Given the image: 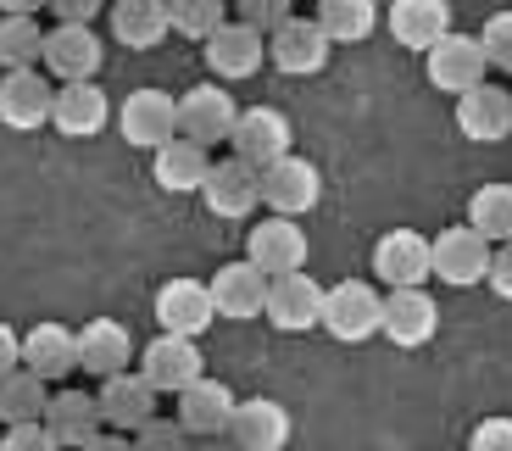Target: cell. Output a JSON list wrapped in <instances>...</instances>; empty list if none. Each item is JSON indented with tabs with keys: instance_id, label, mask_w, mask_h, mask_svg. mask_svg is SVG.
Instances as JSON below:
<instances>
[{
	"instance_id": "7bdbcfd3",
	"label": "cell",
	"mask_w": 512,
	"mask_h": 451,
	"mask_svg": "<svg viewBox=\"0 0 512 451\" xmlns=\"http://www.w3.org/2000/svg\"><path fill=\"white\" fill-rule=\"evenodd\" d=\"M12 368H23V335H17L12 323H0V379L12 374Z\"/></svg>"
},
{
	"instance_id": "f1b7e54d",
	"label": "cell",
	"mask_w": 512,
	"mask_h": 451,
	"mask_svg": "<svg viewBox=\"0 0 512 451\" xmlns=\"http://www.w3.org/2000/svg\"><path fill=\"white\" fill-rule=\"evenodd\" d=\"M112 34L128 51H156L167 39V0H112Z\"/></svg>"
},
{
	"instance_id": "7402d4cb",
	"label": "cell",
	"mask_w": 512,
	"mask_h": 451,
	"mask_svg": "<svg viewBox=\"0 0 512 451\" xmlns=\"http://www.w3.org/2000/svg\"><path fill=\"white\" fill-rule=\"evenodd\" d=\"M112 123V101H106L101 84H62L51 95V129L67 134V140H95V134Z\"/></svg>"
},
{
	"instance_id": "4316f807",
	"label": "cell",
	"mask_w": 512,
	"mask_h": 451,
	"mask_svg": "<svg viewBox=\"0 0 512 451\" xmlns=\"http://www.w3.org/2000/svg\"><path fill=\"white\" fill-rule=\"evenodd\" d=\"M23 368L34 379H67L78 368V340H73V329L67 323H34L23 335Z\"/></svg>"
},
{
	"instance_id": "8d00e7d4",
	"label": "cell",
	"mask_w": 512,
	"mask_h": 451,
	"mask_svg": "<svg viewBox=\"0 0 512 451\" xmlns=\"http://www.w3.org/2000/svg\"><path fill=\"white\" fill-rule=\"evenodd\" d=\"M290 6L295 0H234L229 12H234V23H245V28H256V34L268 39L273 28L284 23V17H290Z\"/></svg>"
},
{
	"instance_id": "30bf717a",
	"label": "cell",
	"mask_w": 512,
	"mask_h": 451,
	"mask_svg": "<svg viewBox=\"0 0 512 451\" xmlns=\"http://www.w3.org/2000/svg\"><path fill=\"white\" fill-rule=\"evenodd\" d=\"M39 62L51 67V78H62V84H90V78L101 73V62H106V45H101V34H95V28L56 23L51 34H45Z\"/></svg>"
},
{
	"instance_id": "74e56055",
	"label": "cell",
	"mask_w": 512,
	"mask_h": 451,
	"mask_svg": "<svg viewBox=\"0 0 512 451\" xmlns=\"http://www.w3.org/2000/svg\"><path fill=\"white\" fill-rule=\"evenodd\" d=\"M474 39H479V51H485L490 67L512 73V12H496V17L485 23V34H474Z\"/></svg>"
},
{
	"instance_id": "3957f363",
	"label": "cell",
	"mask_w": 512,
	"mask_h": 451,
	"mask_svg": "<svg viewBox=\"0 0 512 451\" xmlns=\"http://www.w3.org/2000/svg\"><path fill=\"white\" fill-rule=\"evenodd\" d=\"M485 268H490V240L468 223L440 229L429 240V279L451 284V290H474V284H485Z\"/></svg>"
},
{
	"instance_id": "44dd1931",
	"label": "cell",
	"mask_w": 512,
	"mask_h": 451,
	"mask_svg": "<svg viewBox=\"0 0 512 451\" xmlns=\"http://www.w3.org/2000/svg\"><path fill=\"white\" fill-rule=\"evenodd\" d=\"M206 296H212V312L234 323H251L262 318V301H268V279L251 268V262H223L212 279H206Z\"/></svg>"
},
{
	"instance_id": "1f68e13d",
	"label": "cell",
	"mask_w": 512,
	"mask_h": 451,
	"mask_svg": "<svg viewBox=\"0 0 512 451\" xmlns=\"http://www.w3.org/2000/svg\"><path fill=\"white\" fill-rule=\"evenodd\" d=\"M468 229H479L490 245L512 240V184H479L468 195Z\"/></svg>"
},
{
	"instance_id": "7c38bea8",
	"label": "cell",
	"mask_w": 512,
	"mask_h": 451,
	"mask_svg": "<svg viewBox=\"0 0 512 451\" xmlns=\"http://www.w3.org/2000/svg\"><path fill=\"white\" fill-rule=\"evenodd\" d=\"M435 329H440V307H435V296H429L423 284H418V290H390V296H384L379 335L390 340V346L418 351V346L435 340Z\"/></svg>"
},
{
	"instance_id": "ee69618b",
	"label": "cell",
	"mask_w": 512,
	"mask_h": 451,
	"mask_svg": "<svg viewBox=\"0 0 512 451\" xmlns=\"http://www.w3.org/2000/svg\"><path fill=\"white\" fill-rule=\"evenodd\" d=\"M78 451H134V440H128V435H106V429H101L90 446H78Z\"/></svg>"
},
{
	"instance_id": "ba28073f",
	"label": "cell",
	"mask_w": 512,
	"mask_h": 451,
	"mask_svg": "<svg viewBox=\"0 0 512 451\" xmlns=\"http://www.w3.org/2000/svg\"><path fill=\"white\" fill-rule=\"evenodd\" d=\"M201 374H206V357H201V346L184 340V335H156L151 346L140 351V379L156 396H179V390H190Z\"/></svg>"
},
{
	"instance_id": "f35d334b",
	"label": "cell",
	"mask_w": 512,
	"mask_h": 451,
	"mask_svg": "<svg viewBox=\"0 0 512 451\" xmlns=\"http://www.w3.org/2000/svg\"><path fill=\"white\" fill-rule=\"evenodd\" d=\"M468 451H512V418H485V424H474Z\"/></svg>"
},
{
	"instance_id": "8fae6325",
	"label": "cell",
	"mask_w": 512,
	"mask_h": 451,
	"mask_svg": "<svg viewBox=\"0 0 512 451\" xmlns=\"http://www.w3.org/2000/svg\"><path fill=\"white\" fill-rule=\"evenodd\" d=\"M318 307H323V284L312 279L307 268L284 273V279H268L262 318H268L279 335H307V329H318Z\"/></svg>"
},
{
	"instance_id": "7a4b0ae2",
	"label": "cell",
	"mask_w": 512,
	"mask_h": 451,
	"mask_svg": "<svg viewBox=\"0 0 512 451\" xmlns=\"http://www.w3.org/2000/svg\"><path fill=\"white\" fill-rule=\"evenodd\" d=\"M256 190H262V207L273 218H307L312 207L323 201V173L312 168L307 156H279L268 168L256 173Z\"/></svg>"
},
{
	"instance_id": "d6a6232c",
	"label": "cell",
	"mask_w": 512,
	"mask_h": 451,
	"mask_svg": "<svg viewBox=\"0 0 512 451\" xmlns=\"http://www.w3.org/2000/svg\"><path fill=\"white\" fill-rule=\"evenodd\" d=\"M45 379H34L28 368H12V374L0 379V424H39L45 418Z\"/></svg>"
},
{
	"instance_id": "60d3db41",
	"label": "cell",
	"mask_w": 512,
	"mask_h": 451,
	"mask_svg": "<svg viewBox=\"0 0 512 451\" xmlns=\"http://www.w3.org/2000/svg\"><path fill=\"white\" fill-rule=\"evenodd\" d=\"M485 284L496 290L501 301H512V240H507V245H490V268H485Z\"/></svg>"
},
{
	"instance_id": "ac0fdd59",
	"label": "cell",
	"mask_w": 512,
	"mask_h": 451,
	"mask_svg": "<svg viewBox=\"0 0 512 451\" xmlns=\"http://www.w3.org/2000/svg\"><path fill=\"white\" fill-rule=\"evenodd\" d=\"M223 440L234 451H284L290 446V413L273 396L234 401V418H229V435Z\"/></svg>"
},
{
	"instance_id": "f6af8a7d",
	"label": "cell",
	"mask_w": 512,
	"mask_h": 451,
	"mask_svg": "<svg viewBox=\"0 0 512 451\" xmlns=\"http://www.w3.org/2000/svg\"><path fill=\"white\" fill-rule=\"evenodd\" d=\"M39 6H45V0H0V12L6 17H34Z\"/></svg>"
},
{
	"instance_id": "ab89813d",
	"label": "cell",
	"mask_w": 512,
	"mask_h": 451,
	"mask_svg": "<svg viewBox=\"0 0 512 451\" xmlns=\"http://www.w3.org/2000/svg\"><path fill=\"white\" fill-rule=\"evenodd\" d=\"M0 451H62V446L45 435V424H12L6 440H0Z\"/></svg>"
},
{
	"instance_id": "cb8c5ba5",
	"label": "cell",
	"mask_w": 512,
	"mask_h": 451,
	"mask_svg": "<svg viewBox=\"0 0 512 451\" xmlns=\"http://www.w3.org/2000/svg\"><path fill=\"white\" fill-rule=\"evenodd\" d=\"M78 368L95 379H112V374H128V362H134V335H128L117 318H95L78 329Z\"/></svg>"
},
{
	"instance_id": "4dcf8cb0",
	"label": "cell",
	"mask_w": 512,
	"mask_h": 451,
	"mask_svg": "<svg viewBox=\"0 0 512 451\" xmlns=\"http://www.w3.org/2000/svg\"><path fill=\"white\" fill-rule=\"evenodd\" d=\"M312 23L323 28L329 45H362L379 28V0H318Z\"/></svg>"
},
{
	"instance_id": "52a82bcc",
	"label": "cell",
	"mask_w": 512,
	"mask_h": 451,
	"mask_svg": "<svg viewBox=\"0 0 512 451\" xmlns=\"http://www.w3.org/2000/svg\"><path fill=\"white\" fill-rule=\"evenodd\" d=\"M234 117H240V106H234V95L223 84H195V90L179 95V140L212 151V145L229 140Z\"/></svg>"
},
{
	"instance_id": "bcb514c9",
	"label": "cell",
	"mask_w": 512,
	"mask_h": 451,
	"mask_svg": "<svg viewBox=\"0 0 512 451\" xmlns=\"http://www.w3.org/2000/svg\"><path fill=\"white\" fill-rule=\"evenodd\" d=\"M190 451H234V446H229V440H195Z\"/></svg>"
},
{
	"instance_id": "e0dca14e",
	"label": "cell",
	"mask_w": 512,
	"mask_h": 451,
	"mask_svg": "<svg viewBox=\"0 0 512 451\" xmlns=\"http://www.w3.org/2000/svg\"><path fill=\"white\" fill-rule=\"evenodd\" d=\"M51 78H39V67H17L0 73V123L17 134H34L51 123Z\"/></svg>"
},
{
	"instance_id": "4fadbf2b",
	"label": "cell",
	"mask_w": 512,
	"mask_h": 451,
	"mask_svg": "<svg viewBox=\"0 0 512 451\" xmlns=\"http://www.w3.org/2000/svg\"><path fill=\"white\" fill-rule=\"evenodd\" d=\"M156 323L162 335H184V340H201L218 312H212V296H206V279H167L156 290Z\"/></svg>"
},
{
	"instance_id": "83f0119b",
	"label": "cell",
	"mask_w": 512,
	"mask_h": 451,
	"mask_svg": "<svg viewBox=\"0 0 512 451\" xmlns=\"http://www.w3.org/2000/svg\"><path fill=\"white\" fill-rule=\"evenodd\" d=\"M440 34H451L446 0H396L390 6V39H396L401 51H429Z\"/></svg>"
},
{
	"instance_id": "6da1fadb",
	"label": "cell",
	"mask_w": 512,
	"mask_h": 451,
	"mask_svg": "<svg viewBox=\"0 0 512 451\" xmlns=\"http://www.w3.org/2000/svg\"><path fill=\"white\" fill-rule=\"evenodd\" d=\"M379 318H384V296L373 290L368 279H340L323 290V307H318V329H329L340 346H362V340L379 335Z\"/></svg>"
},
{
	"instance_id": "d590c367",
	"label": "cell",
	"mask_w": 512,
	"mask_h": 451,
	"mask_svg": "<svg viewBox=\"0 0 512 451\" xmlns=\"http://www.w3.org/2000/svg\"><path fill=\"white\" fill-rule=\"evenodd\" d=\"M190 446H195V440L179 429V418H162V413H156L151 424L134 429V451H190Z\"/></svg>"
},
{
	"instance_id": "2e32d148",
	"label": "cell",
	"mask_w": 512,
	"mask_h": 451,
	"mask_svg": "<svg viewBox=\"0 0 512 451\" xmlns=\"http://www.w3.org/2000/svg\"><path fill=\"white\" fill-rule=\"evenodd\" d=\"M117 129H123L128 145H140V151H156L179 134V101L167 90H134L117 112Z\"/></svg>"
},
{
	"instance_id": "8992f818",
	"label": "cell",
	"mask_w": 512,
	"mask_h": 451,
	"mask_svg": "<svg viewBox=\"0 0 512 451\" xmlns=\"http://www.w3.org/2000/svg\"><path fill=\"white\" fill-rule=\"evenodd\" d=\"M290 117L279 112V106H245L240 117H234V129H229V145L234 156H240L245 168H268V162H279V156H290Z\"/></svg>"
},
{
	"instance_id": "d6986e66",
	"label": "cell",
	"mask_w": 512,
	"mask_h": 451,
	"mask_svg": "<svg viewBox=\"0 0 512 451\" xmlns=\"http://www.w3.org/2000/svg\"><path fill=\"white\" fill-rule=\"evenodd\" d=\"M234 418V390L223 379L201 374L190 390H179V429L190 440H223Z\"/></svg>"
},
{
	"instance_id": "9a60e30c",
	"label": "cell",
	"mask_w": 512,
	"mask_h": 451,
	"mask_svg": "<svg viewBox=\"0 0 512 451\" xmlns=\"http://www.w3.org/2000/svg\"><path fill=\"white\" fill-rule=\"evenodd\" d=\"M206 67H212V78L218 84H240V78H251V73H262V62H268V39L256 34V28H245V23H223L218 34L206 39Z\"/></svg>"
},
{
	"instance_id": "f546056e",
	"label": "cell",
	"mask_w": 512,
	"mask_h": 451,
	"mask_svg": "<svg viewBox=\"0 0 512 451\" xmlns=\"http://www.w3.org/2000/svg\"><path fill=\"white\" fill-rule=\"evenodd\" d=\"M206 168H212V151L179 140V134H173L167 145H156V162H151L156 184H162L167 195H195V190H201V179H206Z\"/></svg>"
},
{
	"instance_id": "5bb4252c",
	"label": "cell",
	"mask_w": 512,
	"mask_h": 451,
	"mask_svg": "<svg viewBox=\"0 0 512 451\" xmlns=\"http://www.w3.org/2000/svg\"><path fill=\"white\" fill-rule=\"evenodd\" d=\"M373 273L390 290H418L429 279V234L418 229H384L373 240Z\"/></svg>"
},
{
	"instance_id": "9c48e42d",
	"label": "cell",
	"mask_w": 512,
	"mask_h": 451,
	"mask_svg": "<svg viewBox=\"0 0 512 451\" xmlns=\"http://www.w3.org/2000/svg\"><path fill=\"white\" fill-rule=\"evenodd\" d=\"M329 56H334V45L323 39V28L312 23V17H284L279 28L268 34V62L279 67V73H290V78H312V73H323L329 67Z\"/></svg>"
},
{
	"instance_id": "277c9868",
	"label": "cell",
	"mask_w": 512,
	"mask_h": 451,
	"mask_svg": "<svg viewBox=\"0 0 512 451\" xmlns=\"http://www.w3.org/2000/svg\"><path fill=\"white\" fill-rule=\"evenodd\" d=\"M485 51H479L474 34H440L429 51H423V73H429V84H435L440 95H468L485 84Z\"/></svg>"
},
{
	"instance_id": "836d02e7",
	"label": "cell",
	"mask_w": 512,
	"mask_h": 451,
	"mask_svg": "<svg viewBox=\"0 0 512 451\" xmlns=\"http://www.w3.org/2000/svg\"><path fill=\"white\" fill-rule=\"evenodd\" d=\"M223 23H229V0H167V34H184L206 45Z\"/></svg>"
},
{
	"instance_id": "5b68a950",
	"label": "cell",
	"mask_w": 512,
	"mask_h": 451,
	"mask_svg": "<svg viewBox=\"0 0 512 451\" xmlns=\"http://www.w3.org/2000/svg\"><path fill=\"white\" fill-rule=\"evenodd\" d=\"M245 262H251L262 279H284V273L307 268V229L295 218H262L251 234H245Z\"/></svg>"
},
{
	"instance_id": "e575fe53",
	"label": "cell",
	"mask_w": 512,
	"mask_h": 451,
	"mask_svg": "<svg viewBox=\"0 0 512 451\" xmlns=\"http://www.w3.org/2000/svg\"><path fill=\"white\" fill-rule=\"evenodd\" d=\"M45 51V28L34 17H0V67L17 73V67H39Z\"/></svg>"
},
{
	"instance_id": "ffe728a7",
	"label": "cell",
	"mask_w": 512,
	"mask_h": 451,
	"mask_svg": "<svg viewBox=\"0 0 512 451\" xmlns=\"http://www.w3.org/2000/svg\"><path fill=\"white\" fill-rule=\"evenodd\" d=\"M195 195L206 201V212H212V218H251V212L262 207L256 168H245L240 156H229V162H212Z\"/></svg>"
},
{
	"instance_id": "484cf974",
	"label": "cell",
	"mask_w": 512,
	"mask_h": 451,
	"mask_svg": "<svg viewBox=\"0 0 512 451\" xmlns=\"http://www.w3.org/2000/svg\"><path fill=\"white\" fill-rule=\"evenodd\" d=\"M45 435L56 440L62 451H78V446H90L95 435H101V407H95V396H84V390H62V396L45 401Z\"/></svg>"
},
{
	"instance_id": "603a6c76",
	"label": "cell",
	"mask_w": 512,
	"mask_h": 451,
	"mask_svg": "<svg viewBox=\"0 0 512 451\" xmlns=\"http://www.w3.org/2000/svg\"><path fill=\"white\" fill-rule=\"evenodd\" d=\"M95 407H101V424L112 429V435H134L140 424L156 418V390L145 385L140 374H112L95 390Z\"/></svg>"
},
{
	"instance_id": "d4e9b609",
	"label": "cell",
	"mask_w": 512,
	"mask_h": 451,
	"mask_svg": "<svg viewBox=\"0 0 512 451\" xmlns=\"http://www.w3.org/2000/svg\"><path fill=\"white\" fill-rule=\"evenodd\" d=\"M457 129L479 145L512 140V90L501 84H479V90L457 95Z\"/></svg>"
},
{
	"instance_id": "b9f144b4",
	"label": "cell",
	"mask_w": 512,
	"mask_h": 451,
	"mask_svg": "<svg viewBox=\"0 0 512 451\" xmlns=\"http://www.w3.org/2000/svg\"><path fill=\"white\" fill-rule=\"evenodd\" d=\"M62 23H78V28H90L95 12H106V0H45Z\"/></svg>"
}]
</instances>
